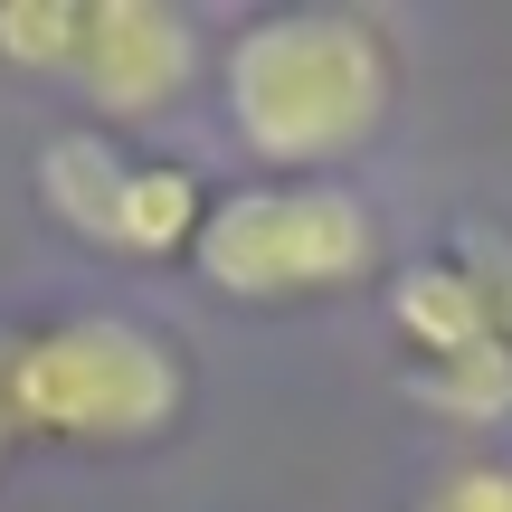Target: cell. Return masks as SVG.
Segmentation results:
<instances>
[{
    "label": "cell",
    "instance_id": "cell-1",
    "mask_svg": "<svg viewBox=\"0 0 512 512\" xmlns=\"http://www.w3.org/2000/svg\"><path fill=\"white\" fill-rule=\"evenodd\" d=\"M399 38L370 10L294 0V10H247L209 48V86L238 133V152L266 181H342L399 114Z\"/></svg>",
    "mask_w": 512,
    "mask_h": 512
},
{
    "label": "cell",
    "instance_id": "cell-2",
    "mask_svg": "<svg viewBox=\"0 0 512 512\" xmlns=\"http://www.w3.org/2000/svg\"><path fill=\"white\" fill-rule=\"evenodd\" d=\"M0 408L19 446L143 456L190 418V361L152 313H38L0 332Z\"/></svg>",
    "mask_w": 512,
    "mask_h": 512
},
{
    "label": "cell",
    "instance_id": "cell-3",
    "mask_svg": "<svg viewBox=\"0 0 512 512\" xmlns=\"http://www.w3.org/2000/svg\"><path fill=\"white\" fill-rule=\"evenodd\" d=\"M389 266L380 209L351 181H238L209 190V219L190 238V275L219 285L247 313H294V304H332L361 294Z\"/></svg>",
    "mask_w": 512,
    "mask_h": 512
},
{
    "label": "cell",
    "instance_id": "cell-4",
    "mask_svg": "<svg viewBox=\"0 0 512 512\" xmlns=\"http://www.w3.org/2000/svg\"><path fill=\"white\" fill-rule=\"evenodd\" d=\"M29 190L76 247L124 266H190V238L209 219V181L190 162L133 152L105 124H67L29 152Z\"/></svg>",
    "mask_w": 512,
    "mask_h": 512
},
{
    "label": "cell",
    "instance_id": "cell-5",
    "mask_svg": "<svg viewBox=\"0 0 512 512\" xmlns=\"http://www.w3.org/2000/svg\"><path fill=\"white\" fill-rule=\"evenodd\" d=\"M67 86L86 95V114L105 133L171 124V114L209 86V29L181 0H86Z\"/></svg>",
    "mask_w": 512,
    "mask_h": 512
},
{
    "label": "cell",
    "instance_id": "cell-6",
    "mask_svg": "<svg viewBox=\"0 0 512 512\" xmlns=\"http://www.w3.org/2000/svg\"><path fill=\"white\" fill-rule=\"evenodd\" d=\"M389 323H399V351H408V370H437V361H465V351L503 342V332L484 323L475 285H465V275L446 266V247L389 275ZM503 351H512V342H503Z\"/></svg>",
    "mask_w": 512,
    "mask_h": 512
},
{
    "label": "cell",
    "instance_id": "cell-7",
    "mask_svg": "<svg viewBox=\"0 0 512 512\" xmlns=\"http://www.w3.org/2000/svg\"><path fill=\"white\" fill-rule=\"evenodd\" d=\"M408 399L437 408L446 427H503V418H512V351L484 342V351H465V361L408 370Z\"/></svg>",
    "mask_w": 512,
    "mask_h": 512
},
{
    "label": "cell",
    "instance_id": "cell-8",
    "mask_svg": "<svg viewBox=\"0 0 512 512\" xmlns=\"http://www.w3.org/2000/svg\"><path fill=\"white\" fill-rule=\"evenodd\" d=\"M86 0H0V67L29 86H67Z\"/></svg>",
    "mask_w": 512,
    "mask_h": 512
},
{
    "label": "cell",
    "instance_id": "cell-9",
    "mask_svg": "<svg viewBox=\"0 0 512 512\" xmlns=\"http://www.w3.org/2000/svg\"><path fill=\"white\" fill-rule=\"evenodd\" d=\"M446 266L475 285V304H484V323L512 342V228L503 219H465L456 238H446Z\"/></svg>",
    "mask_w": 512,
    "mask_h": 512
},
{
    "label": "cell",
    "instance_id": "cell-10",
    "mask_svg": "<svg viewBox=\"0 0 512 512\" xmlns=\"http://www.w3.org/2000/svg\"><path fill=\"white\" fill-rule=\"evenodd\" d=\"M418 512H512V465L503 456H465L418 494Z\"/></svg>",
    "mask_w": 512,
    "mask_h": 512
},
{
    "label": "cell",
    "instance_id": "cell-11",
    "mask_svg": "<svg viewBox=\"0 0 512 512\" xmlns=\"http://www.w3.org/2000/svg\"><path fill=\"white\" fill-rule=\"evenodd\" d=\"M10 456H19V427H10V408H0V475H10Z\"/></svg>",
    "mask_w": 512,
    "mask_h": 512
}]
</instances>
